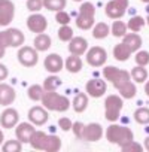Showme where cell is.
<instances>
[{"mask_svg":"<svg viewBox=\"0 0 149 152\" xmlns=\"http://www.w3.org/2000/svg\"><path fill=\"white\" fill-rule=\"evenodd\" d=\"M30 145L33 149L46 151V152H58L61 149V140L55 134H46L43 131H34L31 136Z\"/></svg>","mask_w":149,"mask_h":152,"instance_id":"cell-1","label":"cell"},{"mask_svg":"<svg viewBox=\"0 0 149 152\" xmlns=\"http://www.w3.org/2000/svg\"><path fill=\"white\" fill-rule=\"evenodd\" d=\"M106 139L109 143L118 145L119 148L124 146L125 143L134 140V134L131 131V128L125 127V125H119V124H110L106 130Z\"/></svg>","mask_w":149,"mask_h":152,"instance_id":"cell-2","label":"cell"},{"mask_svg":"<svg viewBox=\"0 0 149 152\" xmlns=\"http://www.w3.org/2000/svg\"><path fill=\"white\" fill-rule=\"evenodd\" d=\"M40 102L48 110H52V112H66L72 106L70 100L66 96H61L55 91H45Z\"/></svg>","mask_w":149,"mask_h":152,"instance_id":"cell-3","label":"cell"},{"mask_svg":"<svg viewBox=\"0 0 149 152\" xmlns=\"http://www.w3.org/2000/svg\"><path fill=\"white\" fill-rule=\"evenodd\" d=\"M74 23H76V27L81 30L93 28L96 24V6L91 2H82Z\"/></svg>","mask_w":149,"mask_h":152,"instance_id":"cell-4","label":"cell"},{"mask_svg":"<svg viewBox=\"0 0 149 152\" xmlns=\"http://www.w3.org/2000/svg\"><path fill=\"white\" fill-rule=\"evenodd\" d=\"M124 106V99L116 94H110L104 100V118L109 122H116L121 116V110Z\"/></svg>","mask_w":149,"mask_h":152,"instance_id":"cell-5","label":"cell"},{"mask_svg":"<svg viewBox=\"0 0 149 152\" xmlns=\"http://www.w3.org/2000/svg\"><path fill=\"white\" fill-rule=\"evenodd\" d=\"M103 76H104V79L109 81L116 90L119 87H122L125 82L131 81V73L130 72L122 70V69H118L115 66H106L103 69Z\"/></svg>","mask_w":149,"mask_h":152,"instance_id":"cell-6","label":"cell"},{"mask_svg":"<svg viewBox=\"0 0 149 152\" xmlns=\"http://www.w3.org/2000/svg\"><path fill=\"white\" fill-rule=\"evenodd\" d=\"M24 33L18 28H6L5 31L0 33V42H2L6 48H18L24 45Z\"/></svg>","mask_w":149,"mask_h":152,"instance_id":"cell-7","label":"cell"},{"mask_svg":"<svg viewBox=\"0 0 149 152\" xmlns=\"http://www.w3.org/2000/svg\"><path fill=\"white\" fill-rule=\"evenodd\" d=\"M128 9V0H109L104 12L110 20H121Z\"/></svg>","mask_w":149,"mask_h":152,"instance_id":"cell-8","label":"cell"},{"mask_svg":"<svg viewBox=\"0 0 149 152\" xmlns=\"http://www.w3.org/2000/svg\"><path fill=\"white\" fill-rule=\"evenodd\" d=\"M37 49L34 46H21L18 51V61L21 66L24 67H33L37 64L39 55H37Z\"/></svg>","mask_w":149,"mask_h":152,"instance_id":"cell-9","label":"cell"},{"mask_svg":"<svg viewBox=\"0 0 149 152\" xmlns=\"http://www.w3.org/2000/svg\"><path fill=\"white\" fill-rule=\"evenodd\" d=\"M107 61V52L102 46H93L87 51V63L93 67H102Z\"/></svg>","mask_w":149,"mask_h":152,"instance_id":"cell-10","label":"cell"},{"mask_svg":"<svg viewBox=\"0 0 149 152\" xmlns=\"http://www.w3.org/2000/svg\"><path fill=\"white\" fill-rule=\"evenodd\" d=\"M15 17V5L11 0H0V27H6Z\"/></svg>","mask_w":149,"mask_h":152,"instance_id":"cell-11","label":"cell"},{"mask_svg":"<svg viewBox=\"0 0 149 152\" xmlns=\"http://www.w3.org/2000/svg\"><path fill=\"white\" fill-rule=\"evenodd\" d=\"M85 91L90 97H94V99H99V97H103L107 91V84L106 81L103 79H99V78H94V79H90L85 85Z\"/></svg>","mask_w":149,"mask_h":152,"instance_id":"cell-12","label":"cell"},{"mask_svg":"<svg viewBox=\"0 0 149 152\" xmlns=\"http://www.w3.org/2000/svg\"><path fill=\"white\" fill-rule=\"evenodd\" d=\"M27 27L30 31L33 33H45V30L48 28V21L43 15H40L39 12H33L28 18H27Z\"/></svg>","mask_w":149,"mask_h":152,"instance_id":"cell-13","label":"cell"},{"mask_svg":"<svg viewBox=\"0 0 149 152\" xmlns=\"http://www.w3.org/2000/svg\"><path fill=\"white\" fill-rule=\"evenodd\" d=\"M48 118H49V115H48V109L45 106H34L28 110V119L34 125H39V127L45 125L48 122Z\"/></svg>","mask_w":149,"mask_h":152,"instance_id":"cell-14","label":"cell"},{"mask_svg":"<svg viewBox=\"0 0 149 152\" xmlns=\"http://www.w3.org/2000/svg\"><path fill=\"white\" fill-rule=\"evenodd\" d=\"M18 121H20V113L14 107L5 109L0 115V124L3 128H14L15 125H18Z\"/></svg>","mask_w":149,"mask_h":152,"instance_id":"cell-15","label":"cell"},{"mask_svg":"<svg viewBox=\"0 0 149 152\" xmlns=\"http://www.w3.org/2000/svg\"><path fill=\"white\" fill-rule=\"evenodd\" d=\"M34 131H36V128H34V124H31V122H21L15 128L17 139L23 143H30L31 136L34 134Z\"/></svg>","mask_w":149,"mask_h":152,"instance_id":"cell-16","label":"cell"},{"mask_svg":"<svg viewBox=\"0 0 149 152\" xmlns=\"http://www.w3.org/2000/svg\"><path fill=\"white\" fill-rule=\"evenodd\" d=\"M88 49V42L85 37L81 36H74L70 42H69V51L73 55H84Z\"/></svg>","mask_w":149,"mask_h":152,"instance_id":"cell-17","label":"cell"},{"mask_svg":"<svg viewBox=\"0 0 149 152\" xmlns=\"http://www.w3.org/2000/svg\"><path fill=\"white\" fill-rule=\"evenodd\" d=\"M103 136V127L97 122H91L88 125H85V131H84V140L87 142H97L100 140Z\"/></svg>","mask_w":149,"mask_h":152,"instance_id":"cell-18","label":"cell"},{"mask_svg":"<svg viewBox=\"0 0 149 152\" xmlns=\"http://www.w3.org/2000/svg\"><path fill=\"white\" fill-rule=\"evenodd\" d=\"M43 66H45V69H46L49 73H58V72L63 70L64 63H63V58H61L58 54H49V55L45 58Z\"/></svg>","mask_w":149,"mask_h":152,"instance_id":"cell-19","label":"cell"},{"mask_svg":"<svg viewBox=\"0 0 149 152\" xmlns=\"http://www.w3.org/2000/svg\"><path fill=\"white\" fill-rule=\"evenodd\" d=\"M17 93L15 90L8 85V84H0V104L2 106H9L15 102Z\"/></svg>","mask_w":149,"mask_h":152,"instance_id":"cell-20","label":"cell"},{"mask_svg":"<svg viewBox=\"0 0 149 152\" xmlns=\"http://www.w3.org/2000/svg\"><path fill=\"white\" fill-rule=\"evenodd\" d=\"M64 67L69 73H79L84 67L82 58L81 55H73L70 54V57H67V60L64 61Z\"/></svg>","mask_w":149,"mask_h":152,"instance_id":"cell-21","label":"cell"},{"mask_svg":"<svg viewBox=\"0 0 149 152\" xmlns=\"http://www.w3.org/2000/svg\"><path fill=\"white\" fill-rule=\"evenodd\" d=\"M72 107H73L74 112H78V113L85 112L87 107H88V94L78 93L76 96H74V99L72 100Z\"/></svg>","mask_w":149,"mask_h":152,"instance_id":"cell-22","label":"cell"},{"mask_svg":"<svg viewBox=\"0 0 149 152\" xmlns=\"http://www.w3.org/2000/svg\"><path fill=\"white\" fill-rule=\"evenodd\" d=\"M131 54H133V51H131L130 46H128L127 43H124V42L115 45V48H113V57H115V60H118V61H127V60L131 57Z\"/></svg>","mask_w":149,"mask_h":152,"instance_id":"cell-23","label":"cell"},{"mask_svg":"<svg viewBox=\"0 0 149 152\" xmlns=\"http://www.w3.org/2000/svg\"><path fill=\"white\" fill-rule=\"evenodd\" d=\"M33 45H34V48H36L39 52H45V51H48V49L51 48L52 40H51V37H49L46 33H39V34L34 37Z\"/></svg>","mask_w":149,"mask_h":152,"instance_id":"cell-24","label":"cell"},{"mask_svg":"<svg viewBox=\"0 0 149 152\" xmlns=\"http://www.w3.org/2000/svg\"><path fill=\"white\" fill-rule=\"evenodd\" d=\"M122 42L127 43L133 52H137V51L142 48V43H143V42H142V37H140L137 33H134V31L127 33V34L122 37Z\"/></svg>","mask_w":149,"mask_h":152,"instance_id":"cell-25","label":"cell"},{"mask_svg":"<svg viewBox=\"0 0 149 152\" xmlns=\"http://www.w3.org/2000/svg\"><path fill=\"white\" fill-rule=\"evenodd\" d=\"M118 93H119V96H121L122 99H125V100L133 99V97L136 96V93H137V88H136L133 79L128 81V82H125L122 87H119V88H118Z\"/></svg>","mask_w":149,"mask_h":152,"instance_id":"cell-26","label":"cell"},{"mask_svg":"<svg viewBox=\"0 0 149 152\" xmlns=\"http://www.w3.org/2000/svg\"><path fill=\"white\" fill-rule=\"evenodd\" d=\"M109 33H110V27L106 23H97L93 27V37L94 39H99V40L106 39L109 36Z\"/></svg>","mask_w":149,"mask_h":152,"instance_id":"cell-27","label":"cell"},{"mask_svg":"<svg viewBox=\"0 0 149 152\" xmlns=\"http://www.w3.org/2000/svg\"><path fill=\"white\" fill-rule=\"evenodd\" d=\"M130 73H131V79L137 84H143L148 81V70L145 69V66H136Z\"/></svg>","mask_w":149,"mask_h":152,"instance_id":"cell-28","label":"cell"},{"mask_svg":"<svg viewBox=\"0 0 149 152\" xmlns=\"http://www.w3.org/2000/svg\"><path fill=\"white\" fill-rule=\"evenodd\" d=\"M145 24H146V20H145L143 17H140V15H134V17H131V18L128 20L127 27H128L130 31L139 33V31L145 27Z\"/></svg>","mask_w":149,"mask_h":152,"instance_id":"cell-29","label":"cell"},{"mask_svg":"<svg viewBox=\"0 0 149 152\" xmlns=\"http://www.w3.org/2000/svg\"><path fill=\"white\" fill-rule=\"evenodd\" d=\"M27 94H28V99H30V100L39 102V100H42V97H43V94H45V88H43V85L33 84V85L28 87Z\"/></svg>","mask_w":149,"mask_h":152,"instance_id":"cell-30","label":"cell"},{"mask_svg":"<svg viewBox=\"0 0 149 152\" xmlns=\"http://www.w3.org/2000/svg\"><path fill=\"white\" fill-rule=\"evenodd\" d=\"M127 30H128L127 24L124 21H121V20H115L113 24H112V27H110V33L115 37H124L127 34Z\"/></svg>","mask_w":149,"mask_h":152,"instance_id":"cell-31","label":"cell"},{"mask_svg":"<svg viewBox=\"0 0 149 152\" xmlns=\"http://www.w3.org/2000/svg\"><path fill=\"white\" fill-rule=\"evenodd\" d=\"M61 85V79L57 76V73H52L51 76L43 81V88L45 91H57V88Z\"/></svg>","mask_w":149,"mask_h":152,"instance_id":"cell-32","label":"cell"},{"mask_svg":"<svg viewBox=\"0 0 149 152\" xmlns=\"http://www.w3.org/2000/svg\"><path fill=\"white\" fill-rule=\"evenodd\" d=\"M66 3H67V0H43V8L48 11L58 12L66 8Z\"/></svg>","mask_w":149,"mask_h":152,"instance_id":"cell-33","label":"cell"},{"mask_svg":"<svg viewBox=\"0 0 149 152\" xmlns=\"http://www.w3.org/2000/svg\"><path fill=\"white\" fill-rule=\"evenodd\" d=\"M134 121L137 124H142V125L149 124V107H139V109H136Z\"/></svg>","mask_w":149,"mask_h":152,"instance_id":"cell-34","label":"cell"},{"mask_svg":"<svg viewBox=\"0 0 149 152\" xmlns=\"http://www.w3.org/2000/svg\"><path fill=\"white\" fill-rule=\"evenodd\" d=\"M73 37H74L73 28H72L69 24H64V26H61V27L58 28V39H60L61 42H70Z\"/></svg>","mask_w":149,"mask_h":152,"instance_id":"cell-35","label":"cell"},{"mask_svg":"<svg viewBox=\"0 0 149 152\" xmlns=\"http://www.w3.org/2000/svg\"><path fill=\"white\" fill-rule=\"evenodd\" d=\"M23 149V142L17 140H8L6 143H3V151L5 152H20Z\"/></svg>","mask_w":149,"mask_h":152,"instance_id":"cell-36","label":"cell"},{"mask_svg":"<svg viewBox=\"0 0 149 152\" xmlns=\"http://www.w3.org/2000/svg\"><path fill=\"white\" fill-rule=\"evenodd\" d=\"M134 60H136V64L137 66H148L149 64V52L148 51H137L136 55H134Z\"/></svg>","mask_w":149,"mask_h":152,"instance_id":"cell-37","label":"cell"},{"mask_svg":"<svg viewBox=\"0 0 149 152\" xmlns=\"http://www.w3.org/2000/svg\"><path fill=\"white\" fill-rule=\"evenodd\" d=\"M121 149H122L124 152H142V151L145 149V146H142V145H139L137 142L131 140V142L125 143L124 146H121Z\"/></svg>","mask_w":149,"mask_h":152,"instance_id":"cell-38","label":"cell"},{"mask_svg":"<svg viewBox=\"0 0 149 152\" xmlns=\"http://www.w3.org/2000/svg\"><path fill=\"white\" fill-rule=\"evenodd\" d=\"M55 21L60 24V26H64V24H69L70 23V15L63 9V11H58L55 12Z\"/></svg>","mask_w":149,"mask_h":152,"instance_id":"cell-39","label":"cell"},{"mask_svg":"<svg viewBox=\"0 0 149 152\" xmlns=\"http://www.w3.org/2000/svg\"><path fill=\"white\" fill-rule=\"evenodd\" d=\"M72 131H73V134L76 136L78 139H84L85 124H84V122H81V121H78V122H74V124H73V127H72Z\"/></svg>","mask_w":149,"mask_h":152,"instance_id":"cell-40","label":"cell"},{"mask_svg":"<svg viewBox=\"0 0 149 152\" xmlns=\"http://www.w3.org/2000/svg\"><path fill=\"white\" fill-rule=\"evenodd\" d=\"M43 8V0H27V9L30 12H39Z\"/></svg>","mask_w":149,"mask_h":152,"instance_id":"cell-41","label":"cell"},{"mask_svg":"<svg viewBox=\"0 0 149 152\" xmlns=\"http://www.w3.org/2000/svg\"><path fill=\"white\" fill-rule=\"evenodd\" d=\"M58 127H60L63 131H69V130H72L73 122H72V119H69V118L63 116V118H60V119H58Z\"/></svg>","mask_w":149,"mask_h":152,"instance_id":"cell-42","label":"cell"},{"mask_svg":"<svg viewBox=\"0 0 149 152\" xmlns=\"http://www.w3.org/2000/svg\"><path fill=\"white\" fill-rule=\"evenodd\" d=\"M8 75H9V72H8V67H6L5 64H2V63H0V81H5V79L8 78Z\"/></svg>","mask_w":149,"mask_h":152,"instance_id":"cell-43","label":"cell"},{"mask_svg":"<svg viewBox=\"0 0 149 152\" xmlns=\"http://www.w3.org/2000/svg\"><path fill=\"white\" fill-rule=\"evenodd\" d=\"M5 52H6V46L0 42V58H3L5 57Z\"/></svg>","mask_w":149,"mask_h":152,"instance_id":"cell-44","label":"cell"},{"mask_svg":"<svg viewBox=\"0 0 149 152\" xmlns=\"http://www.w3.org/2000/svg\"><path fill=\"white\" fill-rule=\"evenodd\" d=\"M143 146H145V149H146V151H149V136L145 139V143H143Z\"/></svg>","mask_w":149,"mask_h":152,"instance_id":"cell-45","label":"cell"},{"mask_svg":"<svg viewBox=\"0 0 149 152\" xmlns=\"http://www.w3.org/2000/svg\"><path fill=\"white\" fill-rule=\"evenodd\" d=\"M145 93H146V96L149 97V81L146 82V85H145Z\"/></svg>","mask_w":149,"mask_h":152,"instance_id":"cell-46","label":"cell"},{"mask_svg":"<svg viewBox=\"0 0 149 152\" xmlns=\"http://www.w3.org/2000/svg\"><path fill=\"white\" fill-rule=\"evenodd\" d=\"M3 139H5V136H3V131L0 130V146L3 145Z\"/></svg>","mask_w":149,"mask_h":152,"instance_id":"cell-47","label":"cell"},{"mask_svg":"<svg viewBox=\"0 0 149 152\" xmlns=\"http://www.w3.org/2000/svg\"><path fill=\"white\" fill-rule=\"evenodd\" d=\"M140 2H143V3H149V0H140Z\"/></svg>","mask_w":149,"mask_h":152,"instance_id":"cell-48","label":"cell"},{"mask_svg":"<svg viewBox=\"0 0 149 152\" xmlns=\"http://www.w3.org/2000/svg\"><path fill=\"white\" fill-rule=\"evenodd\" d=\"M146 23H148V26H149V17H148V18H146Z\"/></svg>","mask_w":149,"mask_h":152,"instance_id":"cell-49","label":"cell"},{"mask_svg":"<svg viewBox=\"0 0 149 152\" xmlns=\"http://www.w3.org/2000/svg\"><path fill=\"white\" fill-rule=\"evenodd\" d=\"M73 2H84V0H73Z\"/></svg>","mask_w":149,"mask_h":152,"instance_id":"cell-50","label":"cell"}]
</instances>
